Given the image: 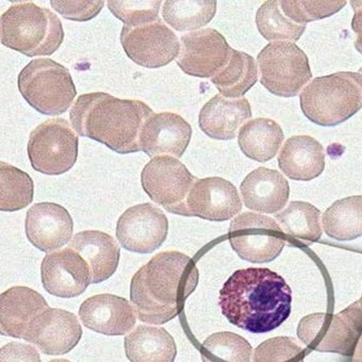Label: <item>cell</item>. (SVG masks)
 Here are the masks:
<instances>
[{"label": "cell", "instance_id": "4dcf8cb0", "mask_svg": "<svg viewBox=\"0 0 362 362\" xmlns=\"http://www.w3.org/2000/svg\"><path fill=\"white\" fill-rule=\"evenodd\" d=\"M216 13V0H168L162 7L166 24L179 33L199 30L209 24Z\"/></svg>", "mask_w": 362, "mask_h": 362}, {"label": "cell", "instance_id": "836d02e7", "mask_svg": "<svg viewBox=\"0 0 362 362\" xmlns=\"http://www.w3.org/2000/svg\"><path fill=\"white\" fill-rule=\"evenodd\" d=\"M201 355L203 362H250L252 347L239 334L216 332L204 341Z\"/></svg>", "mask_w": 362, "mask_h": 362}, {"label": "cell", "instance_id": "3957f363", "mask_svg": "<svg viewBox=\"0 0 362 362\" xmlns=\"http://www.w3.org/2000/svg\"><path fill=\"white\" fill-rule=\"evenodd\" d=\"M153 115V110L140 100H121L96 92L77 98L71 108L69 119L79 136L126 155L141 151V132Z\"/></svg>", "mask_w": 362, "mask_h": 362}, {"label": "cell", "instance_id": "4316f807", "mask_svg": "<svg viewBox=\"0 0 362 362\" xmlns=\"http://www.w3.org/2000/svg\"><path fill=\"white\" fill-rule=\"evenodd\" d=\"M238 140L240 149L246 157L255 161L267 162L277 155L285 134L276 122L259 117L242 126Z\"/></svg>", "mask_w": 362, "mask_h": 362}, {"label": "cell", "instance_id": "ba28073f", "mask_svg": "<svg viewBox=\"0 0 362 362\" xmlns=\"http://www.w3.org/2000/svg\"><path fill=\"white\" fill-rule=\"evenodd\" d=\"M257 63L261 84L279 98H294L313 78L308 57L291 42L267 44Z\"/></svg>", "mask_w": 362, "mask_h": 362}, {"label": "cell", "instance_id": "d6986e66", "mask_svg": "<svg viewBox=\"0 0 362 362\" xmlns=\"http://www.w3.org/2000/svg\"><path fill=\"white\" fill-rule=\"evenodd\" d=\"M27 238L44 252L60 250L73 239L74 222L69 212L54 203H39L27 211Z\"/></svg>", "mask_w": 362, "mask_h": 362}, {"label": "cell", "instance_id": "83f0119b", "mask_svg": "<svg viewBox=\"0 0 362 362\" xmlns=\"http://www.w3.org/2000/svg\"><path fill=\"white\" fill-rule=\"evenodd\" d=\"M275 218L292 245L308 246L321 239V212L311 204L291 202Z\"/></svg>", "mask_w": 362, "mask_h": 362}, {"label": "cell", "instance_id": "2e32d148", "mask_svg": "<svg viewBox=\"0 0 362 362\" xmlns=\"http://www.w3.org/2000/svg\"><path fill=\"white\" fill-rule=\"evenodd\" d=\"M188 216L224 222L239 214L242 201L237 188L221 177L197 179L187 199Z\"/></svg>", "mask_w": 362, "mask_h": 362}, {"label": "cell", "instance_id": "74e56055", "mask_svg": "<svg viewBox=\"0 0 362 362\" xmlns=\"http://www.w3.org/2000/svg\"><path fill=\"white\" fill-rule=\"evenodd\" d=\"M52 7L59 14L73 22H88L98 16L105 6V1L94 0V1H81V0H52Z\"/></svg>", "mask_w": 362, "mask_h": 362}, {"label": "cell", "instance_id": "9a60e30c", "mask_svg": "<svg viewBox=\"0 0 362 362\" xmlns=\"http://www.w3.org/2000/svg\"><path fill=\"white\" fill-rule=\"evenodd\" d=\"M41 277L46 291L57 298L79 296L90 284L88 263L69 247L49 252L44 257Z\"/></svg>", "mask_w": 362, "mask_h": 362}, {"label": "cell", "instance_id": "5bb4252c", "mask_svg": "<svg viewBox=\"0 0 362 362\" xmlns=\"http://www.w3.org/2000/svg\"><path fill=\"white\" fill-rule=\"evenodd\" d=\"M168 220L161 209L151 204H141L126 210L117 221V238L130 252L151 254L168 237Z\"/></svg>", "mask_w": 362, "mask_h": 362}, {"label": "cell", "instance_id": "cb8c5ba5", "mask_svg": "<svg viewBox=\"0 0 362 362\" xmlns=\"http://www.w3.org/2000/svg\"><path fill=\"white\" fill-rule=\"evenodd\" d=\"M252 117V108L246 98L229 100L216 95L206 103L199 112V127L214 140L228 141L237 136L246 122Z\"/></svg>", "mask_w": 362, "mask_h": 362}, {"label": "cell", "instance_id": "5b68a950", "mask_svg": "<svg viewBox=\"0 0 362 362\" xmlns=\"http://www.w3.org/2000/svg\"><path fill=\"white\" fill-rule=\"evenodd\" d=\"M1 44L27 57L52 56L64 40L60 18L33 3L11 6L1 16Z\"/></svg>", "mask_w": 362, "mask_h": 362}, {"label": "cell", "instance_id": "f1b7e54d", "mask_svg": "<svg viewBox=\"0 0 362 362\" xmlns=\"http://www.w3.org/2000/svg\"><path fill=\"white\" fill-rule=\"evenodd\" d=\"M258 65L250 54L231 50L228 63L211 78L212 83L224 98H243L258 81Z\"/></svg>", "mask_w": 362, "mask_h": 362}, {"label": "cell", "instance_id": "8fae6325", "mask_svg": "<svg viewBox=\"0 0 362 362\" xmlns=\"http://www.w3.org/2000/svg\"><path fill=\"white\" fill-rule=\"evenodd\" d=\"M197 179L187 166L170 156L153 158L143 168V190L166 211L188 216L187 199Z\"/></svg>", "mask_w": 362, "mask_h": 362}, {"label": "cell", "instance_id": "d6a6232c", "mask_svg": "<svg viewBox=\"0 0 362 362\" xmlns=\"http://www.w3.org/2000/svg\"><path fill=\"white\" fill-rule=\"evenodd\" d=\"M256 25L261 35L272 42L294 43L306 29V25L296 24L287 18L276 0H269L261 5L256 13Z\"/></svg>", "mask_w": 362, "mask_h": 362}, {"label": "cell", "instance_id": "ac0fdd59", "mask_svg": "<svg viewBox=\"0 0 362 362\" xmlns=\"http://www.w3.org/2000/svg\"><path fill=\"white\" fill-rule=\"evenodd\" d=\"M192 138V127L180 115L172 112L153 113L143 126L141 151L151 158L170 156L181 158Z\"/></svg>", "mask_w": 362, "mask_h": 362}, {"label": "cell", "instance_id": "7bdbcfd3", "mask_svg": "<svg viewBox=\"0 0 362 362\" xmlns=\"http://www.w3.org/2000/svg\"><path fill=\"white\" fill-rule=\"evenodd\" d=\"M358 303H359L360 306H361V307H362V296H361V298H360V300H358Z\"/></svg>", "mask_w": 362, "mask_h": 362}, {"label": "cell", "instance_id": "ab89813d", "mask_svg": "<svg viewBox=\"0 0 362 362\" xmlns=\"http://www.w3.org/2000/svg\"><path fill=\"white\" fill-rule=\"evenodd\" d=\"M351 5L354 9L351 28L357 35L355 47L362 54V0H353V1H351Z\"/></svg>", "mask_w": 362, "mask_h": 362}, {"label": "cell", "instance_id": "8992f818", "mask_svg": "<svg viewBox=\"0 0 362 362\" xmlns=\"http://www.w3.org/2000/svg\"><path fill=\"white\" fill-rule=\"evenodd\" d=\"M18 84L23 98L33 109L52 117L66 112L77 95L69 69L49 58L28 63L18 75Z\"/></svg>", "mask_w": 362, "mask_h": 362}, {"label": "cell", "instance_id": "f35d334b", "mask_svg": "<svg viewBox=\"0 0 362 362\" xmlns=\"http://www.w3.org/2000/svg\"><path fill=\"white\" fill-rule=\"evenodd\" d=\"M0 362H42L39 351L33 345L11 342L0 349Z\"/></svg>", "mask_w": 362, "mask_h": 362}, {"label": "cell", "instance_id": "f546056e", "mask_svg": "<svg viewBox=\"0 0 362 362\" xmlns=\"http://www.w3.org/2000/svg\"><path fill=\"white\" fill-rule=\"evenodd\" d=\"M324 231L338 241L362 237V195L334 202L322 216Z\"/></svg>", "mask_w": 362, "mask_h": 362}, {"label": "cell", "instance_id": "4fadbf2b", "mask_svg": "<svg viewBox=\"0 0 362 362\" xmlns=\"http://www.w3.org/2000/svg\"><path fill=\"white\" fill-rule=\"evenodd\" d=\"M231 50L224 35L218 30L201 29L180 37L177 64L187 75L212 78L228 63Z\"/></svg>", "mask_w": 362, "mask_h": 362}, {"label": "cell", "instance_id": "d590c367", "mask_svg": "<svg viewBox=\"0 0 362 362\" xmlns=\"http://www.w3.org/2000/svg\"><path fill=\"white\" fill-rule=\"evenodd\" d=\"M281 10L290 20L296 24L306 25L307 23L323 20L338 13L346 1H279Z\"/></svg>", "mask_w": 362, "mask_h": 362}, {"label": "cell", "instance_id": "7a4b0ae2", "mask_svg": "<svg viewBox=\"0 0 362 362\" xmlns=\"http://www.w3.org/2000/svg\"><path fill=\"white\" fill-rule=\"evenodd\" d=\"M194 261L182 252H160L143 265L132 279L130 300L141 322L162 325L184 309L199 285Z\"/></svg>", "mask_w": 362, "mask_h": 362}, {"label": "cell", "instance_id": "b9f144b4", "mask_svg": "<svg viewBox=\"0 0 362 362\" xmlns=\"http://www.w3.org/2000/svg\"><path fill=\"white\" fill-rule=\"evenodd\" d=\"M48 362H71V361H69V360H66V359H54V360H50V361H48Z\"/></svg>", "mask_w": 362, "mask_h": 362}, {"label": "cell", "instance_id": "484cf974", "mask_svg": "<svg viewBox=\"0 0 362 362\" xmlns=\"http://www.w3.org/2000/svg\"><path fill=\"white\" fill-rule=\"evenodd\" d=\"M126 356L130 362H174L177 346L164 328L140 325L125 338Z\"/></svg>", "mask_w": 362, "mask_h": 362}, {"label": "cell", "instance_id": "e0dca14e", "mask_svg": "<svg viewBox=\"0 0 362 362\" xmlns=\"http://www.w3.org/2000/svg\"><path fill=\"white\" fill-rule=\"evenodd\" d=\"M81 337V325L74 313L49 308L31 323L23 339L46 355L58 356L69 353Z\"/></svg>", "mask_w": 362, "mask_h": 362}, {"label": "cell", "instance_id": "44dd1931", "mask_svg": "<svg viewBox=\"0 0 362 362\" xmlns=\"http://www.w3.org/2000/svg\"><path fill=\"white\" fill-rule=\"evenodd\" d=\"M244 205L252 211L274 214L287 205L290 187L287 179L276 170L258 168L240 186Z\"/></svg>", "mask_w": 362, "mask_h": 362}, {"label": "cell", "instance_id": "7402d4cb", "mask_svg": "<svg viewBox=\"0 0 362 362\" xmlns=\"http://www.w3.org/2000/svg\"><path fill=\"white\" fill-rule=\"evenodd\" d=\"M49 309L45 298L27 287H13L0 296V332L23 339L29 326Z\"/></svg>", "mask_w": 362, "mask_h": 362}, {"label": "cell", "instance_id": "9c48e42d", "mask_svg": "<svg viewBox=\"0 0 362 362\" xmlns=\"http://www.w3.org/2000/svg\"><path fill=\"white\" fill-rule=\"evenodd\" d=\"M78 143L77 134L66 119L40 124L29 136L28 156L33 170L50 176L69 172L77 161Z\"/></svg>", "mask_w": 362, "mask_h": 362}, {"label": "cell", "instance_id": "7c38bea8", "mask_svg": "<svg viewBox=\"0 0 362 362\" xmlns=\"http://www.w3.org/2000/svg\"><path fill=\"white\" fill-rule=\"evenodd\" d=\"M121 43L130 60L147 69L170 64L180 52L178 37L161 20L136 28L124 26Z\"/></svg>", "mask_w": 362, "mask_h": 362}, {"label": "cell", "instance_id": "8d00e7d4", "mask_svg": "<svg viewBox=\"0 0 362 362\" xmlns=\"http://www.w3.org/2000/svg\"><path fill=\"white\" fill-rule=\"evenodd\" d=\"M306 351L290 337H275L261 343L252 362H304Z\"/></svg>", "mask_w": 362, "mask_h": 362}, {"label": "cell", "instance_id": "e575fe53", "mask_svg": "<svg viewBox=\"0 0 362 362\" xmlns=\"http://www.w3.org/2000/svg\"><path fill=\"white\" fill-rule=\"evenodd\" d=\"M162 1L160 0H109L108 8L111 13L125 24V26L136 27L153 24L160 21L159 11Z\"/></svg>", "mask_w": 362, "mask_h": 362}, {"label": "cell", "instance_id": "30bf717a", "mask_svg": "<svg viewBox=\"0 0 362 362\" xmlns=\"http://www.w3.org/2000/svg\"><path fill=\"white\" fill-rule=\"evenodd\" d=\"M228 239L240 258L252 263L275 260L287 242L274 218L255 212H244L231 221Z\"/></svg>", "mask_w": 362, "mask_h": 362}, {"label": "cell", "instance_id": "52a82bcc", "mask_svg": "<svg viewBox=\"0 0 362 362\" xmlns=\"http://www.w3.org/2000/svg\"><path fill=\"white\" fill-rule=\"evenodd\" d=\"M298 336L313 351L351 358L362 336V307L356 302L338 315H307L298 324Z\"/></svg>", "mask_w": 362, "mask_h": 362}, {"label": "cell", "instance_id": "603a6c76", "mask_svg": "<svg viewBox=\"0 0 362 362\" xmlns=\"http://www.w3.org/2000/svg\"><path fill=\"white\" fill-rule=\"evenodd\" d=\"M69 247L77 252L88 263L90 284H100L110 279L119 267L121 248L108 233L84 230L76 233Z\"/></svg>", "mask_w": 362, "mask_h": 362}, {"label": "cell", "instance_id": "ffe728a7", "mask_svg": "<svg viewBox=\"0 0 362 362\" xmlns=\"http://www.w3.org/2000/svg\"><path fill=\"white\" fill-rule=\"evenodd\" d=\"M79 317L86 328L106 336L128 334L138 317L129 300L113 294H98L84 300Z\"/></svg>", "mask_w": 362, "mask_h": 362}, {"label": "cell", "instance_id": "277c9868", "mask_svg": "<svg viewBox=\"0 0 362 362\" xmlns=\"http://www.w3.org/2000/svg\"><path fill=\"white\" fill-rule=\"evenodd\" d=\"M305 117L320 126L340 125L362 108V75L340 71L317 77L300 94Z\"/></svg>", "mask_w": 362, "mask_h": 362}, {"label": "cell", "instance_id": "6da1fadb", "mask_svg": "<svg viewBox=\"0 0 362 362\" xmlns=\"http://www.w3.org/2000/svg\"><path fill=\"white\" fill-rule=\"evenodd\" d=\"M218 300L223 315L233 325L252 334H265L289 317L292 290L276 272L248 267L229 277Z\"/></svg>", "mask_w": 362, "mask_h": 362}, {"label": "cell", "instance_id": "1f68e13d", "mask_svg": "<svg viewBox=\"0 0 362 362\" xmlns=\"http://www.w3.org/2000/svg\"><path fill=\"white\" fill-rule=\"evenodd\" d=\"M35 186L31 177L16 166L0 163V210L18 211L33 201Z\"/></svg>", "mask_w": 362, "mask_h": 362}, {"label": "cell", "instance_id": "60d3db41", "mask_svg": "<svg viewBox=\"0 0 362 362\" xmlns=\"http://www.w3.org/2000/svg\"><path fill=\"white\" fill-rule=\"evenodd\" d=\"M351 362H362V336L358 342L357 347L351 357Z\"/></svg>", "mask_w": 362, "mask_h": 362}, {"label": "cell", "instance_id": "d4e9b609", "mask_svg": "<svg viewBox=\"0 0 362 362\" xmlns=\"http://www.w3.org/2000/svg\"><path fill=\"white\" fill-rule=\"evenodd\" d=\"M279 165L292 180H313L325 168V151L313 136H291L281 149Z\"/></svg>", "mask_w": 362, "mask_h": 362}, {"label": "cell", "instance_id": "ee69618b", "mask_svg": "<svg viewBox=\"0 0 362 362\" xmlns=\"http://www.w3.org/2000/svg\"><path fill=\"white\" fill-rule=\"evenodd\" d=\"M358 73H360L362 75V67H361V69H359V71H358Z\"/></svg>", "mask_w": 362, "mask_h": 362}]
</instances>
